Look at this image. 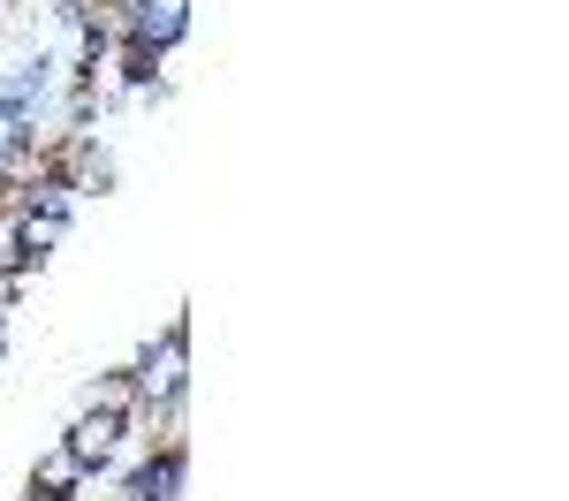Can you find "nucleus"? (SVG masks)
I'll return each mask as SVG.
<instances>
[{"instance_id": "nucleus-1", "label": "nucleus", "mask_w": 569, "mask_h": 501, "mask_svg": "<svg viewBox=\"0 0 569 501\" xmlns=\"http://www.w3.org/2000/svg\"><path fill=\"white\" fill-rule=\"evenodd\" d=\"M61 449L77 455L84 479H114L122 455H130V410H99V403H77V418L61 425Z\"/></svg>"}, {"instance_id": "nucleus-2", "label": "nucleus", "mask_w": 569, "mask_h": 501, "mask_svg": "<svg viewBox=\"0 0 569 501\" xmlns=\"http://www.w3.org/2000/svg\"><path fill=\"white\" fill-rule=\"evenodd\" d=\"M182 479H190V441H152L122 471V501H176Z\"/></svg>"}, {"instance_id": "nucleus-3", "label": "nucleus", "mask_w": 569, "mask_h": 501, "mask_svg": "<svg viewBox=\"0 0 569 501\" xmlns=\"http://www.w3.org/2000/svg\"><path fill=\"white\" fill-rule=\"evenodd\" d=\"M114 16H122V39L152 53H176L190 39V0H114Z\"/></svg>"}, {"instance_id": "nucleus-4", "label": "nucleus", "mask_w": 569, "mask_h": 501, "mask_svg": "<svg viewBox=\"0 0 569 501\" xmlns=\"http://www.w3.org/2000/svg\"><path fill=\"white\" fill-rule=\"evenodd\" d=\"M77 403H99V410H137V388L130 372H107V380H84V395Z\"/></svg>"}, {"instance_id": "nucleus-5", "label": "nucleus", "mask_w": 569, "mask_h": 501, "mask_svg": "<svg viewBox=\"0 0 569 501\" xmlns=\"http://www.w3.org/2000/svg\"><path fill=\"white\" fill-rule=\"evenodd\" d=\"M31 479H39V487H61V494H77V487H91L84 471H77V455H69V449H53V455L39 463V471H31Z\"/></svg>"}, {"instance_id": "nucleus-6", "label": "nucleus", "mask_w": 569, "mask_h": 501, "mask_svg": "<svg viewBox=\"0 0 569 501\" xmlns=\"http://www.w3.org/2000/svg\"><path fill=\"white\" fill-rule=\"evenodd\" d=\"M16 501H77V494H61V487H39V479H31V487H23Z\"/></svg>"}]
</instances>
